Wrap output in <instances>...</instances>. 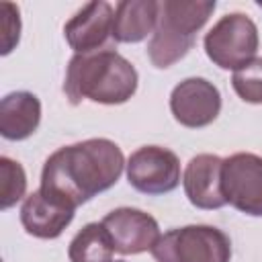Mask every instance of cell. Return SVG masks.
Instances as JSON below:
<instances>
[{"mask_svg": "<svg viewBox=\"0 0 262 262\" xmlns=\"http://www.w3.org/2000/svg\"><path fill=\"white\" fill-rule=\"evenodd\" d=\"M121 147L104 137L84 139L55 149L43 164L41 190L78 209L117 184L125 168Z\"/></svg>", "mask_w": 262, "mask_h": 262, "instance_id": "obj_1", "label": "cell"}, {"mask_svg": "<svg viewBox=\"0 0 262 262\" xmlns=\"http://www.w3.org/2000/svg\"><path fill=\"white\" fill-rule=\"evenodd\" d=\"M137 70L115 49L76 53L66 70L63 92L76 106L82 100L123 104L137 90Z\"/></svg>", "mask_w": 262, "mask_h": 262, "instance_id": "obj_2", "label": "cell"}, {"mask_svg": "<svg viewBox=\"0 0 262 262\" xmlns=\"http://www.w3.org/2000/svg\"><path fill=\"white\" fill-rule=\"evenodd\" d=\"M215 0H164L160 2L158 25L147 43V57L154 68L166 70L180 61L196 41V33L205 27L215 10Z\"/></svg>", "mask_w": 262, "mask_h": 262, "instance_id": "obj_3", "label": "cell"}, {"mask_svg": "<svg viewBox=\"0 0 262 262\" xmlns=\"http://www.w3.org/2000/svg\"><path fill=\"white\" fill-rule=\"evenodd\" d=\"M156 262H229L231 239L213 225H184L160 235L151 248Z\"/></svg>", "mask_w": 262, "mask_h": 262, "instance_id": "obj_4", "label": "cell"}, {"mask_svg": "<svg viewBox=\"0 0 262 262\" xmlns=\"http://www.w3.org/2000/svg\"><path fill=\"white\" fill-rule=\"evenodd\" d=\"M258 41L256 23L244 12H229L207 31L203 45L217 68L237 72L256 59Z\"/></svg>", "mask_w": 262, "mask_h": 262, "instance_id": "obj_5", "label": "cell"}, {"mask_svg": "<svg viewBox=\"0 0 262 262\" xmlns=\"http://www.w3.org/2000/svg\"><path fill=\"white\" fill-rule=\"evenodd\" d=\"M221 186L233 209L250 217H262V156L237 151L225 158Z\"/></svg>", "mask_w": 262, "mask_h": 262, "instance_id": "obj_6", "label": "cell"}, {"mask_svg": "<svg viewBox=\"0 0 262 262\" xmlns=\"http://www.w3.org/2000/svg\"><path fill=\"white\" fill-rule=\"evenodd\" d=\"M129 184L143 194H166L180 184V160L162 145H143L135 149L127 164Z\"/></svg>", "mask_w": 262, "mask_h": 262, "instance_id": "obj_7", "label": "cell"}, {"mask_svg": "<svg viewBox=\"0 0 262 262\" xmlns=\"http://www.w3.org/2000/svg\"><path fill=\"white\" fill-rule=\"evenodd\" d=\"M170 111L182 127H207L221 113V92L207 78H186L172 88Z\"/></svg>", "mask_w": 262, "mask_h": 262, "instance_id": "obj_8", "label": "cell"}, {"mask_svg": "<svg viewBox=\"0 0 262 262\" xmlns=\"http://www.w3.org/2000/svg\"><path fill=\"white\" fill-rule=\"evenodd\" d=\"M104 229L108 231L115 252L123 256H133L141 252H151L156 242L160 239V225L158 221L139 209L131 207H119L104 215L100 221Z\"/></svg>", "mask_w": 262, "mask_h": 262, "instance_id": "obj_9", "label": "cell"}, {"mask_svg": "<svg viewBox=\"0 0 262 262\" xmlns=\"http://www.w3.org/2000/svg\"><path fill=\"white\" fill-rule=\"evenodd\" d=\"M113 16L115 8L104 0L84 4L63 27L68 45L76 53H92L102 49L108 37H113Z\"/></svg>", "mask_w": 262, "mask_h": 262, "instance_id": "obj_10", "label": "cell"}, {"mask_svg": "<svg viewBox=\"0 0 262 262\" xmlns=\"http://www.w3.org/2000/svg\"><path fill=\"white\" fill-rule=\"evenodd\" d=\"M223 160L215 154H199L184 168L182 186L192 207L213 211L227 205L221 186Z\"/></svg>", "mask_w": 262, "mask_h": 262, "instance_id": "obj_11", "label": "cell"}, {"mask_svg": "<svg viewBox=\"0 0 262 262\" xmlns=\"http://www.w3.org/2000/svg\"><path fill=\"white\" fill-rule=\"evenodd\" d=\"M76 209L53 199L41 188L25 196L20 207V223L25 231L39 239H55L72 223Z\"/></svg>", "mask_w": 262, "mask_h": 262, "instance_id": "obj_12", "label": "cell"}, {"mask_svg": "<svg viewBox=\"0 0 262 262\" xmlns=\"http://www.w3.org/2000/svg\"><path fill=\"white\" fill-rule=\"evenodd\" d=\"M41 123V100L27 90L10 92L0 102V135L8 141L31 137Z\"/></svg>", "mask_w": 262, "mask_h": 262, "instance_id": "obj_13", "label": "cell"}, {"mask_svg": "<svg viewBox=\"0 0 262 262\" xmlns=\"http://www.w3.org/2000/svg\"><path fill=\"white\" fill-rule=\"evenodd\" d=\"M160 2L156 0H121L115 6L113 39L119 43H139L158 25Z\"/></svg>", "mask_w": 262, "mask_h": 262, "instance_id": "obj_14", "label": "cell"}, {"mask_svg": "<svg viewBox=\"0 0 262 262\" xmlns=\"http://www.w3.org/2000/svg\"><path fill=\"white\" fill-rule=\"evenodd\" d=\"M115 246L102 223H86L70 242V262H113Z\"/></svg>", "mask_w": 262, "mask_h": 262, "instance_id": "obj_15", "label": "cell"}, {"mask_svg": "<svg viewBox=\"0 0 262 262\" xmlns=\"http://www.w3.org/2000/svg\"><path fill=\"white\" fill-rule=\"evenodd\" d=\"M27 192V174L25 168L2 156L0 158V207L10 209L14 207Z\"/></svg>", "mask_w": 262, "mask_h": 262, "instance_id": "obj_16", "label": "cell"}, {"mask_svg": "<svg viewBox=\"0 0 262 262\" xmlns=\"http://www.w3.org/2000/svg\"><path fill=\"white\" fill-rule=\"evenodd\" d=\"M231 86L244 102L262 104V57H256L248 66L233 72Z\"/></svg>", "mask_w": 262, "mask_h": 262, "instance_id": "obj_17", "label": "cell"}, {"mask_svg": "<svg viewBox=\"0 0 262 262\" xmlns=\"http://www.w3.org/2000/svg\"><path fill=\"white\" fill-rule=\"evenodd\" d=\"M2 10V55H8L20 39V14L12 2H0Z\"/></svg>", "mask_w": 262, "mask_h": 262, "instance_id": "obj_18", "label": "cell"}, {"mask_svg": "<svg viewBox=\"0 0 262 262\" xmlns=\"http://www.w3.org/2000/svg\"><path fill=\"white\" fill-rule=\"evenodd\" d=\"M256 4H258V6H260V8H262V0H258V2H256Z\"/></svg>", "mask_w": 262, "mask_h": 262, "instance_id": "obj_19", "label": "cell"}, {"mask_svg": "<svg viewBox=\"0 0 262 262\" xmlns=\"http://www.w3.org/2000/svg\"><path fill=\"white\" fill-rule=\"evenodd\" d=\"M115 262H123V260H115Z\"/></svg>", "mask_w": 262, "mask_h": 262, "instance_id": "obj_20", "label": "cell"}]
</instances>
